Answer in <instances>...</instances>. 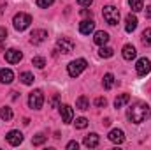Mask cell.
Here are the masks:
<instances>
[{
    "label": "cell",
    "mask_w": 151,
    "mask_h": 150,
    "mask_svg": "<svg viewBox=\"0 0 151 150\" xmlns=\"http://www.w3.org/2000/svg\"><path fill=\"white\" fill-rule=\"evenodd\" d=\"M151 115V110L150 106L146 104V103H135V104H132L130 108H128V111H127V117H128V120L130 122H134V124H142V122H146L148 118H150Z\"/></svg>",
    "instance_id": "obj_1"
},
{
    "label": "cell",
    "mask_w": 151,
    "mask_h": 150,
    "mask_svg": "<svg viewBox=\"0 0 151 150\" xmlns=\"http://www.w3.org/2000/svg\"><path fill=\"white\" fill-rule=\"evenodd\" d=\"M102 16H104V20H106V23H109L111 27H114V25L119 23V11H118V7H114V5H106V7L102 9Z\"/></svg>",
    "instance_id": "obj_2"
},
{
    "label": "cell",
    "mask_w": 151,
    "mask_h": 150,
    "mask_svg": "<svg viewBox=\"0 0 151 150\" xmlns=\"http://www.w3.org/2000/svg\"><path fill=\"white\" fill-rule=\"evenodd\" d=\"M12 23H14V28H16V30L23 32V30H27V28L30 27V23H32V16H30V14H25V12H19V14L14 16Z\"/></svg>",
    "instance_id": "obj_3"
},
{
    "label": "cell",
    "mask_w": 151,
    "mask_h": 150,
    "mask_svg": "<svg viewBox=\"0 0 151 150\" xmlns=\"http://www.w3.org/2000/svg\"><path fill=\"white\" fill-rule=\"evenodd\" d=\"M86 66H88V62H86L84 58H77V60H72V62L69 64L67 71H69V74L72 76V78H77V76L86 69Z\"/></svg>",
    "instance_id": "obj_4"
},
{
    "label": "cell",
    "mask_w": 151,
    "mask_h": 150,
    "mask_svg": "<svg viewBox=\"0 0 151 150\" xmlns=\"http://www.w3.org/2000/svg\"><path fill=\"white\" fill-rule=\"evenodd\" d=\"M42 104H44V95H42V92H40V90L30 92V95H28V106H30L32 110H39V108H42Z\"/></svg>",
    "instance_id": "obj_5"
},
{
    "label": "cell",
    "mask_w": 151,
    "mask_h": 150,
    "mask_svg": "<svg viewBox=\"0 0 151 150\" xmlns=\"http://www.w3.org/2000/svg\"><path fill=\"white\" fill-rule=\"evenodd\" d=\"M56 46H58V50L60 51H63V53H70V51H74V41L69 37H60L56 41Z\"/></svg>",
    "instance_id": "obj_6"
},
{
    "label": "cell",
    "mask_w": 151,
    "mask_h": 150,
    "mask_svg": "<svg viewBox=\"0 0 151 150\" xmlns=\"http://www.w3.org/2000/svg\"><path fill=\"white\" fill-rule=\"evenodd\" d=\"M135 71L139 76H146L151 73V62L148 58H139L137 60V66H135Z\"/></svg>",
    "instance_id": "obj_7"
},
{
    "label": "cell",
    "mask_w": 151,
    "mask_h": 150,
    "mask_svg": "<svg viewBox=\"0 0 151 150\" xmlns=\"http://www.w3.org/2000/svg\"><path fill=\"white\" fill-rule=\"evenodd\" d=\"M4 58H5V62H9V64H18V62L23 58V53L18 51V50H7L5 55H4Z\"/></svg>",
    "instance_id": "obj_8"
},
{
    "label": "cell",
    "mask_w": 151,
    "mask_h": 150,
    "mask_svg": "<svg viewBox=\"0 0 151 150\" xmlns=\"http://www.w3.org/2000/svg\"><path fill=\"white\" fill-rule=\"evenodd\" d=\"M5 140H7V143H9V145L18 147V145L23 141V134H21L19 131H9V133H7V136H5Z\"/></svg>",
    "instance_id": "obj_9"
},
{
    "label": "cell",
    "mask_w": 151,
    "mask_h": 150,
    "mask_svg": "<svg viewBox=\"0 0 151 150\" xmlns=\"http://www.w3.org/2000/svg\"><path fill=\"white\" fill-rule=\"evenodd\" d=\"M46 39H47V32H46V30H40V28H39V30H34V32L30 34V42L35 44V46H37V44H42Z\"/></svg>",
    "instance_id": "obj_10"
},
{
    "label": "cell",
    "mask_w": 151,
    "mask_h": 150,
    "mask_svg": "<svg viewBox=\"0 0 151 150\" xmlns=\"http://www.w3.org/2000/svg\"><path fill=\"white\" fill-rule=\"evenodd\" d=\"M95 30V21L93 20H83L81 23H79V32L83 34V36H88V34H91Z\"/></svg>",
    "instance_id": "obj_11"
},
{
    "label": "cell",
    "mask_w": 151,
    "mask_h": 150,
    "mask_svg": "<svg viewBox=\"0 0 151 150\" xmlns=\"http://www.w3.org/2000/svg\"><path fill=\"white\" fill-rule=\"evenodd\" d=\"M58 108H60V113H62L63 122H65V124H70L72 118H74V111H72V108H70L69 104H60Z\"/></svg>",
    "instance_id": "obj_12"
},
{
    "label": "cell",
    "mask_w": 151,
    "mask_h": 150,
    "mask_svg": "<svg viewBox=\"0 0 151 150\" xmlns=\"http://www.w3.org/2000/svg\"><path fill=\"white\" fill-rule=\"evenodd\" d=\"M83 143H84V147H88V149H95V147H99V143H100V138H99V134L91 133V134L84 136Z\"/></svg>",
    "instance_id": "obj_13"
},
{
    "label": "cell",
    "mask_w": 151,
    "mask_h": 150,
    "mask_svg": "<svg viewBox=\"0 0 151 150\" xmlns=\"http://www.w3.org/2000/svg\"><path fill=\"white\" fill-rule=\"evenodd\" d=\"M109 140H111L113 143H118V145H121V143L125 141V133H123L121 129H113V131L109 133Z\"/></svg>",
    "instance_id": "obj_14"
},
{
    "label": "cell",
    "mask_w": 151,
    "mask_h": 150,
    "mask_svg": "<svg viewBox=\"0 0 151 150\" xmlns=\"http://www.w3.org/2000/svg\"><path fill=\"white\" fill-rule=\"evenodd\" d=\"M137 28V18L130 12V14H127V23H125V30L130 34V32H134Z\"/></svg>",
    "instance_id": "obj_15"
},
{
    "label": "cell",
    "mask_w": 151,
    "mask_h": 150,
    "mask_svg": "<svg viewBox=\"0 0 151 150\" xmlns=\"http://www.w3.org/2000/svg\"><path fill=\"white\" fill-rule=\"evenodd\" d=\"M12 79H14V73L11 69H2L0 71V83L9 85V83H12Z\"/></svg>",
    "instance_id": "obj_16"
},
{
    "label": "cell",
    "mask_w": 151,
    "mask_h": 150,
    "mask_svg": "<svg viewBox=\"0 0 151 150\" xmlns=\"http://www.w3.org/2000/svg\"><path fill=\"white\" fill-rule=\"evenodd\" d=\"M95 44H99V46H104V44H107V41H109V34L107 32H104V30H99L97 34H95Z\"/></svg>",
    "instance_id": "obj_17"
},
{
    "label": "cell",
    "mask_w": 151,
    "mask_h": 150,
    "mask_svg": "<svg viewBox=\"0 0 151 150\" xmlns=\"http://www.w3.org/2000/svg\"><path fill=\"white\" fill-rule=\"evenodd\" d=\"M135 55H137V51H135V48L132 44H125L123 46V58L125 60H132V58H135Z\"/></svg>",
    "instance_id": "obj_18"
},
{
    "label": "cell",
    "mask_w": 151,
    "mask_h": 150,
    "mask_svg": "<svg viewBox=\"0 0 151 150\" xmlns=\"http://www.w3.org/2000/svg\"><path fill=\"white\" fill-rule=\"evenodd\" d=\"M76 108H77V110H83V111L90 110V101H88V97H86V95H79L77 101H76Z\"/></svg>",
    "instance_id": "obj_19"
},
{
    "label": "cell",
    "mask_w": 151,
    "mask_h": 150,
    "mask_svg": "<svg viewBox=\"0 0 151 150\" xmlns=\"http://www.w3.org/2000/svg\"><path fill=\"white\" fill-rule=\"evenodd\" d=\"M128 101H130V95H128V94H121V95H118V97L114 99V108H121V106H125Z\"/></svg>",
    "instance_id": "obj_20"
},
{
    "label": "cell",
    "mask_w": 151,
    "mask_h": 150,
    "mask_svg": "<svg viewBox=\"0 0 151 150\" xmlns=\"http://www.w3.org/2000/svg\"><path fill=\"white\" fill-rule=\"evenodd\" d=\"M102 85H104V88H106V90H111V88L114 87V76L111 74V73H107V74L104 76Z\"/></svg>",
    "instance_id": "obj_21"
},
{
    "label": "cell",
    "mask_w": 151,
    "mask_h": 150,
    "mask_svg": "<svg viewBox=\"0 0 151 150\" xmlns=\"http://www.w3.org/2000/svg\"><path fill=\"white\" fill-rule=\"evenodd\" d=\"M0 118H2V120H5V122H9V120L12 118V110H11L9 106L0 108Z\"/></svg>",
    "instance_id": "obj_22"
},
{
    "label": "cell",
    "mask_w": 151,
    "mask_h": 150,
    "mask_svg": "<svg viewBox=\"0 0 151 150\" xmlns=\"http://www.w3.org/2000/svg\"><path fill=\"white\" fill-rule=\"evenodd\" d=\"M19 79H21L25 85H32L35 78H34V74H32V73H21V74H19Z\"/></svg>",
    "instance_id": "obj_23"
},
{
    "label": "cell",
    "mask_w": 151,
    "mask_h": 150,
    "mask_svg": "<svg viewBox=\"0 0 151 150\" xmlns=\"http://www.w3.org/2000/svg\"><path fill=\"white\" fill-rule=\"evenodd\" d=\"M142 4H144V0H130V7H132V11H134V12L142 11V9H144V7H142Z\"/></svg>",
    "instance_id": "obj_24"
},
{
    "label": "cell",
    "mask_w": 151,
    "mask_h": 150,
    "mask_svg": "<svg viewBox=\"0 0 151 150\" xmlns=\"http://www.w3.org/2000/svg\"><path fill=\"white\" fill-rule=\"evenodd\" d=\"M46 140H47V136H46V134H37V136H34V138H32V143H34V147H39V145H44V143H46Z\"/></svg>",
    "instance_id": "obj_25"
},
{
    "label": "cell",
    "mask_w": 151,
    "mask_h": 150,
    "mask_svg": "<svg viewBox=\"0 0 151 150\" xmlns=\"http://www.w3.org/2000/svg\"><path fill=\"white\" fill-rule=\"evenodd\" d=\"M99 55H100L102 58H111V57L114 55V50L113 48H104V46H102L100 51H99Z\"/></svg>",
    "instance_id": "obj_26"
},
{
    "label": "cell",
    "mask_w": 151,
    "mask_h": 150,
    "mask_svg": "<svg viewBox=\"0 0 151 150\" xmlns=\"http://www.w3.org/2000/svg\"><path fill=\"white\" fill-rule=\"evenodd\" d=\"M142 42H144L146 46H151V28H146V30L142 32Z\"/></svg>",
    "instance_id": "obj_27"
},
{
    "label": "cell",
    "mask_w": 151,
    "mask_h": 150,
    "mask_svg": "<svg viewBox=\"0 0 151 150\" xmlns=\"http://www.w3.org/2000/svg\"><path fill=\"white\" fill-rule=\"evenodd\" d=\"M32 64H34L35 67H39V69H42V67L46 66V60H44L42 57H34V58H32Z\"/></svg>",
    "instance_id": "obj_28"
},
{
    "label": "cell",
    "mask_w": 151,
    "mask_h": 150,
    "mask_svg": "<svg viewBox=\"0 0 151 150\" xmlns=\"http://www.w3.org/2000/svg\"><path fill=\"white\" fill-rule=\"evenodd\" d=\"M74 124H76V127H77V129H84V127L88 125V120H86L84 117H79V118H76Z\"/></svg>",
    "instance_id": "obj_29"
},
{
    "label": "cell",
    "mask_w": 151,
    "mask_h": 150,
    "mask_svg": "<svg viewBox=\"0 0 151 150\" xmlns=\"http://www.w3.org/2000/svg\"><path fill=\"white\" fill-rule=\"evenodd\" d=\"M53 2H55V0H37V5L42 7V9H47V7L53 5Z\"/></svg>",
    "instance_id": "obj_30"
},
{
    "label": "cell",
    "mask_w": 151,
    "mask_h": 150,
    "mask_svg": "<svg viewBox=\"0 0 151 150\" xmlns=\"http://www.w3.org/2000/svg\"><path fill=\"white\" fill-rule=\"evenodd\" d=\"M95 104H97L99 108H102V106H106V104H107V101H106V97H97Z\"/></svg>",
    "instance_id": "obj_31"
},
{
    "label": "cell",
    "mask_w": 151,
    "mask_h": 150,
    "mask_svg": "<svg viewBox=\"0 0 151 150\" xmlns=\"http://www.w3.org/2000/svg\"><path fill=\"white\" fill-rule=\"evenodd\" d=\"M5 37H7V30H5L4 27H0V42L5 41Z\"/></svg>",
    "instance_id": "obj_32"
},
{
    "label": "cell",
    "mask_w": 151,
    "mask_h": 150,
    "mask_svg": "<svg viewBox=\"0 0 151 150\" xmlns=\"http://www.w3.org/2000/svg\"><path fill=\"white\" fill-rule=\"evenodd\" d=\"M67 149L69 150H77L79 149V143H77V141H70V143L67 145Z\"/></svg>",
    "instance_id": "obj_33"
},
{
    "label": "cell",
    "mask_w": 151,
    "mask_h": 150,
    "mask_svg": "<svg viewBox=\"0 0 151 150\" xmlns=\"http://www.w3.org/2000/svg\"><path fill=\"white\" fill-rule=\"evenodd\" d=\"M91 2H93V0H77V4H79V5H84V7L91 5Z\"/></svg>",
    "instance_id": "obj_34"
},
{
    "label": "cell",
    "mask_w": 151,
    "mask_h": 150,
    "mask_svg": "<svg viewBox=\"0 0 151 150\" xmlns=\"http://www.w3.org/2000/svg\"><path fill=\"white\" fill-rule=\"evenodd\" d=\"M51 104H53V106H56V104H58V94H55V95H53V99H51Z\"/></svg>",
    "instance_id": "obj_35"
},
{
    "label": "cell",
    "mask_w": 151,
    "mask_h": 150,
    "mask_svg": "<svg viewBox=\"0 0 151 150\" xmlns=\"http://www.w3.org/2000/svg\"><path fill=\"white\" fill-rule=\"evenodd\" d=\"M81 14H83V16H91V11H88V9H83V11H81Z\"/></svg>",
    "instance_id": "obj_36"
},
{
    "label": "cell",
    "mask_w": 151,
    "mask_h": 150,
    "mask_svg": "<svg viewBox=\"0 0 151 150\" xmlns=\"http://www.w3.org/2000/svg\"><path fill=\"white\" fill-rule=\"evenodd\" d=\"M146 18H150V20H151V5L146 7Z\"/></svg>",
    "instance_id": "obj_37"
},
{
    "label": "cell",
    "mask_w": 151,
    "mask_h": 150,
    "mask_svg": "<svg viewBox=\"0 0 151 150\" xmlns=\"http://www.w3.org/2000/svg\"><path fill=\"white\" fill-rule=\"evenodd\" d=\"M4 9H5V7H4V5H2V7H0V16H2V14H4Z\"/></svg>",
    "instance_id": "obj_38"
}]
</instances>
